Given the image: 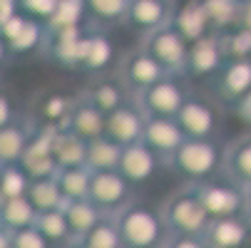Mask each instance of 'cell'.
<instances>
[{
	"instance_id": "obj_17",
	"label": "cell",
	"mask_w": 251,
	"mask_h": 248,
	"mask_svg": "<svg viewBox=\"0 0 251 248\" xmlns=\"http://www.w3.org/2000/svg\"><path fill=\"white\" fill-rule=\"evenodd\" d=\"M172 15H174L172 0H132L125 25H129L134 32H139L145 38V35L169 25Z\"/></svg>"
},
{
	"instance_id": "obj_37",
	"label": "cell",
	"mask_w": 251,
	"mask_h": 248,
	"mask_svg": "<svg viewBox=\"0 0 251 248\" xmlns=\"http://www.w3.org/2000/svg\"><path fill=\"white\" fill-rule=\"evenodd\" d=\"M241 3L244 0H201V5L217 32H224L239 23Z\"/></svg>"
},
{
	"instance_id": "obj_32",
	"label": "cell",
	"mask_w": 251,
	"mask_h": 248,
	"mask_svg": "<svg viewBox=\"0 0 251 248\" xmlns=\"http://www.w3.org/2000/svg\"><path fill=\"white\" fill-rule=\"evenodd\" d=\"M75 97L62 94V92H48L38 99V114L45 127H65L67 117L73 112Z\"/></svg>"
},
{
	"instance_id": "obj_15",
	"label": "cell",
	"mask_w": 251,
	"mask_h": 248,
	"mask_svg": "<svg viewBox=\"0 0 251 248\" xmlns=\"http://www.w3.org/2000/svg\"><path fill=\"white\" fill-rule=\"evenodd\" d=\"M162 166H164V161L157 152H152L145 141H134V144L122 147L117 169L132 186H145Z\"/></svg>"
},
{
	"instance_id": "obj_20",
	"label": "cell",
	"mask_w": 251,
	"mask_h": 248,
	"mask_svg": "<svg viewBox=\"0 0 251 248\" xmlns=\"http://www.w3.org/2000/svg\"><path fill=\"white\" fill-rule=\"evenodd\" d=\"M187 139V134L179 127L176 117H147L145 132H142V141L162 157V161H167L179 144Z\"/></svg>"
},
{
	"instance_id": "obj_31",
	"label": "cell",
	"mask_w": 251,
	"mask_h": 248,
	"mask_svg": "<svg viewBox=\"0 0 251 248\" xmlns=\"http://www.w3.org/2000/svg\"><path fill=\"white\" fill-rule=\"evenodd\" d=\"M122 147L110 136H97L87 141V169L90 171H110L120 166Z\"/></svg>"
},
{
	"instance_id": "obj_28",
	"label": "cell",
	"mask_w": 251,
	"mask_h": 248,
	"mask_svg": "<svg viewBox=\"0 0 251 248\" xmlns=\"http://www.w3.org/2000/svg\"><path fill=\"white\" fill-rule=\"evenodd\" d=\"M87 20L95 27H112L127 20V10L132 0H82Z\"/></svg>"
},
{
	"instance_id": "obj_41",
	"label": "cell",
	"mask_w": 251,
	"mask_h": 248,
	"mask_svg": "<svg viewBox=\"0 0 251 248\" xmlns=\"http://www.w3.org/2000/svg\"><path fill=\"white\" fill-rule=\"evenodd\" d=\"M13 248H55V246L40 233L38 226H30L13 233Z\"/></svg>"
},
{
	"instance_id": "obj_49",
	"label": "cell",
	"mask_w": 251,
	"mask_h": 248,
	"mask_svg": "<svg viewBox=\"0 0 251 248\" xmlns=\"http://www.w3.org/2000/svg\"><path fill=\"white\" fill-rule=\"evenodd\" d=\"M73 248H80V246H73Z\"/></svg>"
},
{
	"instance_id": "obj_10",
	"label": "cell",
	"mask_w": 251,
	"mask_h": 248,
	"mask_svg": "<svg viewBox=\"0 0 251 248\" xmlns=\"http://www.w3.org/2000/svg\"><path fill=\"white\" fill-rule=\"evenodd\" d=\"M169 72L147 52V50H134V52H127L122 60H120V67H117V77L120 82L129 90V94H139L145 92L147 87H152L154 82L164 80Z\"/></svg>"
},
{
	"instance_id": "obj_35",
	"label": "cell",
	"mask_w": 251,
	"mask_h": 248,
	"mask_svg": "<svg viewBox=\"0 0 251 248\" xmlns=\"http://www.w3.org/2000/svg\"><path fill=\"white\" fill-rule=\"evenodd\" d=\"M27 199L35 208H38V214L62 208V203H65V196L60 191V184H57L55 176H48V179H32V184L27 189Z\"/></svg>"
},
{
	"instance_id": "obj_14",
	"label": "cell",
	"mask_w": 251,
	"mask_h": 248,
	"mask_svg": "<svg viewBox=\"0 0 251 248\" xmlns=\"http://www.w3.org/2000/svg\"><path fill=\"white\" fill-rule=\"evenodd\" d=\"M147 124V114L139 107V102L132 97L129 102H125L120 110L107 114V124H104V136H110L112 141H117L120 147L134 144L142 141V132Z\"/></svg>"
},
{
	"instance_id": "obj_36",
	"label": "cell",
	"mask_w": 251,
	"mask_h": 248,
	"mask_svg": "<svg viewBox=\"0 0 251 248\" xmlns=\"http://www.w3.org/2000/svg\"><path fill=\"white\" fill-rule=\"evenodd\" d=\"M32 184V176L25 171L20 161L15 164H0V199H18L27 196Z\"/></svg>"
},
{
	"instance_id": "obj_11",
	"label": "cell",
	"mask_w": 251,
	"mask_h": 248,
	"mask_svg": "<svg viewBox=\"0 0 251 248\" xmlns=\"http://www.w3.org/2000/svg\"><path fill=\"white\" fill-rule=\"evenodd\" d=\"M0 35L5 38L13 57H27L32 52H43V45L48 40V25L23 13H15L0 27Z\"/></svg>"
},
{
	"instance_id": "obj_24",
	"label": "cell",
	"mask_w": 251,
	"mask_h": 248,
	"mask_svg": "<svg viewBox=\"0 0 251 248\" xmlns=\"http://www.w3.org/2000/svg\"><path fill=\"white\" fill-rule=\"evenodd\" d=\"M32 134H35V127L23 117H15L10 124L0 127V164L20 161Z\"/></svg>"
},
{
	"instance_id": "obj_30",
	"label": "cell",
	"mask_w": 251,
	"mask_h": 248,
	"mask_svg": "<svg viewBox=\"0 0 251 248\" xmlns=\"http://www.w3.org/2000/svg\"><path fill=\"white\" fill-rule=\"evenodd\" d=\"M40 228V233L55 246V248H73L77 246V238L73 233V228H70L62 208H55V211H45V214L38 216V224H35Z\"/></svg>"
},
{
	"instance_id": "obj_9",
	"label": "cell",
	"mask_w": 251,
	"mask_h": 248,
	"mask_svg": "<svg viewBox=\"0 0 251 248\" xmlns=\"http://www.w3.org/2000/svg\"><path fill=\"white\" fill-rule=\"evenodd\" d=\"M211 94L222 107L234 110L236 104L251 92V57L226 60L211 80Z\"/></svg>"
},
{
	"instance_id": "obj_23",
	"label": "cell",
	"mask_w": 251,
	"mask_h": 248,
	"mask_svg": "<svg viewBox=\"0 0 251 248\" xmlns=\"http://www.w3.org/2000/svg\"><path fill=\"white\" fill-rule=\"evenodd\" d=\"M52 154L60 169L65 166H87V139L75 134L67 124L52 127Z\"/></svg>"
},
{
	"instance_id": "obj_25",
	"label": "cell",
	"mask_w": 251,
	"mask_h": 248,
	"mask_svg": "<svg viewBox=\"0 0 251 248\" xmlns=\"http://www.w3.org/2000/svg\"><path fill=\"white\" fill-rule=\"evenodd\" d=\"M224 174L241 186H251V134L226 141L224 149Z\"/></svg>"
},
{
	"instance_id": "obj_21",
	"label": "cell",
	"mask_w": 251,
	"mask_h": 248,
	"mask_svg": "<svg viewBox=\"0 0 251 248\" xmlns=\"http://www.w3.org/2000/svg\"><path fill=\"white\" fill-rule=\"evenodd\" d=\"M172 25L184 35L189 43H197L206 35L217 32L201 5V0H182L179 5H174V15H172Z\"/></svg>"
},
{
	"instance_id": "obj_26",
	"label": "cell",
	"mask_w": 251,
	"mask_h": 248,
	"mask_svg": "<svg viewBox=\"0 0 251 248\" xmlns=\"http://www.w3.org/2000/svg\"><path fill=\"white\" fill-rule=\"evenodd\" d=\"M82 94H87L97 107L104 112V114H110V112H115V110H120L125 102H129L132 99V94H129V90L120 82V77L117 80H112V77H95L87 87H85V92Z\"/></svg>"
},
{
	"instance_id": "obj_13",
	"label": "cell",
	"mask_w": 251,
	"mask_h": 248,
	"mask_svg": "<svg viewBox=\"0 0 251 248\" xmlns=\"http://www.w3.org/2000/svg\"><path fill=\"white\" fill-rule=\"evenodd\" d=\"M92 25H82V27H65V30H48V40L43 45V55L60 65V67H70L77 69L80 67V57H82V45H85V35Z\"/></svg>"
},
{
	"instance_id": "obj_43",
	"label": "cell",
	"mask_w": 251,
	"mask_h": 248,
	"mask_svg": "<svg viewBox=\"0 0 251 248\" xmlns=\"http://www.w3.org/2000/svg\"><path fill=\"white\" fill-rule=\"evenodd\" d=\"M15 117H18V110H15V104H13V97L8 94V90L3 85H0V127L10 124Z\"/></svg>"
},
{
	"instance_id": "obj_18",
	"label": "cell",
	"mask_w": 251,
	"mask_h": 248,
	"mask_svg": "<svg viewBox=\"0 0 251 248\" xmlns=\"http://www.w3.org/2000/svg\"><path fill=\"white\" fill-rule=\"evenodd\" d=\"M115 62V45L110 40L102 27H90L87 35H85V45H82V57H80V72L85 75H92V77H100L104 75L107 69L112 67Z\"/></svg>"
},
{
	"instance_id": "obj_44",
	"label": "cell",
	"mask_w": 251,
	"mask_h": 248,
	"mask_svg": "<svg viewBox=\"0 0 251 248\" xmlns=\"http://www.w3.org/2000/svg\"><path fill=\"white\" fill-rule=\"evenodd\" d=\"M231 112H234L239 119H244L246 124H251V92H249V94H246V97H244V99L236 104V107H234Z\"/></svg>"
},
{
	"instance_id": "obj_29",
	"label": "cell",
	"mask_w": 251,
	"mask_h": 248,
	"mask_svg": "<svg viewBox=\"0 0 251 248\" xmlns=\"http://www.w3.org/2000/svg\"><path fill=\"white\" fill-rule=\"evenodd\" d=\"M62 214L70 224V228H73L75 238L80 241L104 214L90 201V199H73V201H65L62 203Z\"/></svg>"
},
{
	"instance_id": "obj_4",
	"label": "cell",
	"mask_w": 251,
	"mask_h": 248,
	"mask_svg": "<svg viewBox=\"0 0 251 248\" xmlns=\"http://www.w3.org/2000/svg\"><path fill=\"white\" fill-rule=\"evenodd\" d=\"M206 214L211 219H229V216H249V201H246V186L234 181L224 171L214 179H206L201 184H194Z\"/></svg>"
},
{
	"instance_id": "obj_47",
	"label": "cell",
	"mask_w": 251,
	"mask_h": 248,
	"mask_svg": "<svg viewBox=\"0 0 251 248\" xmlns=\"http://www.w3.org/2000/svg\"><path fill=\"white\" fill-rule=\"evenodd\" d=\"M0 248H13V231L0 224Z\"/></svg>"
},
{
	"instance_id": "obj_22",
	"label": "cell",
	"mask_w": 251,
	"mask_h": 248,
	"mask_svg": "<svg viewBox=\"0 0 251 248\" xmlns=\"http://www.w3.org/2000/svg\"><path fill=\"white\" fill-rule=\"evenodd\" d=\"M104 124H107V114L87 94H77L75 104H73V112L67 117V127L90 141V139H97L104 134Z\"/></svg>"
},
{
	"instance_id": "obj_19",
	"label": "cell",
	"mask_w": 251,
	"mask_h": 248,
	"mask_svg": "<svg viewBox=\"0 0 251 248\" xmlns=\"http://www.w3.org/2000/svg\"><path fill=\"white\" fill-rule=\"evenodd\" d=\"M201 236L209 248H246L251 241V219L249 216L211 219Z\"/></svg>"
},
{
	"instance_id": "obj_46",
	"label": "cell",
	"mask_w": 251,
	"mask_h": 248,
	"mask_svg": "<svg viewBox=\"0 0 251 248\" xmlns=\"http://www.w3.org/2000/svg\"><path fill=\"white\" fill-rule=\"evenodd\" d=\"M10 60H13V52H10V47H8L5 38L0 35V75H3V69L10 65Z\"/></svg>"
},
{
	"instance_id": "obj_5",
	"label": "cell",
	"mask_w": 251,
	"mask_h": 248,
	"mask_svg": "<svg viewBox=\"0 0 251 248\" xmlns=\"http://www.w3.org/2000/svg\"><path fill=\"white\" fill-rule=\"evenodd\" d=\"M90 201L102 211L104 216H117L132 201H137V186H132L125 179V176L120 174V169L92 171Z\"/></svg>"
},
{
	"instance_id": "obj_1",
	"label": "cell",
	"mask_w": 251,
	"mask_h": 248,
	"mask_svg": "<svg viewBox=\"0 0 251 248\" xmlns=\"http://www.w3.org/2000/svg\"><path fill=\"white\" fill-rule=\"evenodd\" d=\"M224 149L219 139H184L179 149L164 161L184 184H201L224 171Z\"/></svg>"
},
{
	"instance_id": "obj_7",
	"label": "cell",
	"mask_w": 251,
	"mask_h": 248,
	"mask_svg": "<svg viewBox=\"0 0 251 248\" xmlns=\"http://www.w3.org/2000/svg\"><path fill=\"white\" fill-rule=\"evenodd\" d=\"M189 45L192 43L172 23L145 35V40H142V50H147L169 75H182V77H184V67H187Z\"/></svg>"
},
{
	"instance_id": "obj_2",
	"label": "cell",
	"mask_w": 251,
	"mask_h": 248,
	"mask_svg": "<svg viewBox=\"0 0 251 248\" xmlns=\"http://www.w3.org/2000/svg\"><path fill=\"white\" fill-rule=\"evenodd\" d=\"M115 219L125 248H164L172 236L162 216V206L147 203L142 199L132 201Z\"/></svg>"
},
{
	"instance_id": "obj_39",
	"label": "cell",
	"mask_w": 251,
	"mask_h": 248,
	"mask_svg": "<svg viewBox=\"0 0 251 248\" xmlns=\"http://www.w3.org/2000/svg\"><path fill=\"white\" fill-rule=\"evenodd\" d=\"M219 40H222V47H224L226 60L251 57V27L234 25V27L219 32Z\"/></svg>"
},
{
	"instance_id": "obj_34",
	"label": "cell",
	"mask_w": 251,
	"mask_h": 248,
	"mask_svg": "<svg viewBox=\"0 0 251 248\" xmlns=\"http://www.w3.org/2000/svg\"><path fill=\"white\" fill-rule=\"evenodd\" d=\"M57 184L65 196V201L73 199H90V181H92V171L87 166H65L57 171Z\"/></svg>"
},
{
	"instance_id": "obj_3",
	"label": "cell",
	"mask_w": 251,
	"mask_h": 248,
	"mask_svg": "<svg viewBox=\"0 0 251 248\" xmlns=\"http://www.w3.org/2000/svg\"><path fill=\"white\" fill-rule=\"evenodd\" d=\"M162 216L169 233H192V236H201L211 221L194 184H182L176 191H172L162 201Z\"/></svg>"
},
{
	"instance_id": "obj_40",
	"label": "cell",
	"mask_w": 251,
	"mask_h": 248,
	"mask_svg": "<svg viewBox=\"0 0 251 248\" xmlns=\"http://www.w3.org/2000/svg\"><path fill=\"white\" fill-rule=\"evenodd\" d=\"M57 5H60V0H18V13L48 25L50 18L55 15Z\"/></svg>"
},
{
	"instance_id": "obj_8",
	"label": "cell",
	"mask_w": 251,
	"mask_h": 248,
	"mask_svg": "<svg viewBox=\"0 0 251 248\" xmlns=\"http://www.w3.org/2000/svg\"><path fill=\"white\" fill-rule=\"evenodd\" d=\"M176 122L189 139H219L222 132V104L217 99H206L189 94L184 107L179 110Z\"/></svg>"
},
{
	"instance_id": "obj_16",
	"label": "cell",
	"mask_w": 251,
	"mask_h": 248,
	"mask_svg": "<svg viewBox=\"0 0 251 248\" xmlns=\"http://www.w3.org/2000/svg\"><path fill=\"white\" fill-rule=\"evenodd\" d=\"M25 171L32 179H48V176H57L60 166L52 154V127H35V134L30 139V144L20 159Z\"/></svg>"
},
{
	"instance_id": "obj_27",
	"label": "cell",
	"mask_w": 251,
	"mask_h": 248,
	"mask_svg": "<svg viewBox=\"0 0 251 248\" xmlns=\"http://www.w3.org/2000/svg\"><path fill=\"white\" fill-rule=\"evenodd\" d=\"M38 208L30 203L27 196H18V199H0V224L5 228L23 231L38 224Z\"/></svg>"
},
{
	"instance_id": "obj_33",
	"label": "cell",
	"mask_w": 251,
	"mask_h": 248,
	"mask_svg": "<svg viewBox=\"0 0 251 248\" xmlns=\"http://www.w3.org/2000/svg\"><path fill=\"white\" fill-rule=\"evenodd\" d=\"M80 248H125L122 236H120V226L115 216H102L80 241Z\"/></svg>"
},
{
	"instance_id": "obj_38",
	"label": "cell",
	"mask_w": 251,
	"mask_h": 248,
	"mask_svg": "<svg viewBox=\"0 0 251 248\" xmlns=\"http://www.w3.org/2000/svg\"><path fill=\"white\" fill-rule=\"evenodd\" d=\"M90 25L87 10L82 0H60L55 15L48 23V30H65V27H82Z\"/></svg>"
},
{
	"instance_id": "obj_45",
	"label": "cell",
	"mask_w": 251,
	"mask_h": 248,
	"mask_svg": "<svg viewBox=\"0 0 251 248\" xmlns=\"http://www.w3.org/2000/svg\"><path fill=\"white\" fill-rule=\"evenodd\" d=\"M18 13V0H0V27Z\"/></svg>"
},
{
	"instance_id": "obj_42",
	"label": "cell",
	"mask_w": 251,
	"mask_h": 248,
	"mask_svg": "<svg viewBox=\"0 0 251 248\" xmlns=\"http://www.w3.org/2000/svg\"><path fill=\"white\" fill-rule=\"evenodd\" d=\"M164 248H209L204 236H192V233H172Z\"/></svg>"
},
{
	"instance_id": "obj_48",
	"label": "cell",
	"mask_w": 251,
	"mask_h": 248,
	"mask_svg": "<svg viewBox=\"0 0 251 248\" xmlns=\"http://www.w3.org/2000/svg\"><path fill=\"white\" fill-rule=\"evenodd\" d=\"M246 201H249V219H251V186H246Z\"/></svg>"
},
{
	"instance_id": "obj_12",
	"label": "cell",
	"mask_w": 251,
	"mask_h": 248,
	"mask_svg": "<svg viewBox=\"0 0 251 248\" xmlns=\"http://www.w3.org/2000/svg\"><path fill=\"white\" fill-rule=\"evenodd\" d=\"M226 62L219 32H211L206 38L197 40L189 45V55H187V67H184V77L189 80H211L219 72Z\"/></svg>"
},
{
	"instance_id": "obj_6",
	"label": "cell",
	"mask_w": 251,
	"mask_h": 248,
	"mask_svg": "<svg viewBox=\"0 0 251 248\" xmlns=\"http://www.w3.org/2000/svg\"><path fill=\"white\" fill-rule=\"evenodd\" d=\"M184 80L187 77L182 75H167L145 92L134 94V99L139 102V107L145 110L147 117H176L192 94Z\"/></svg>"
}]
</instances>
